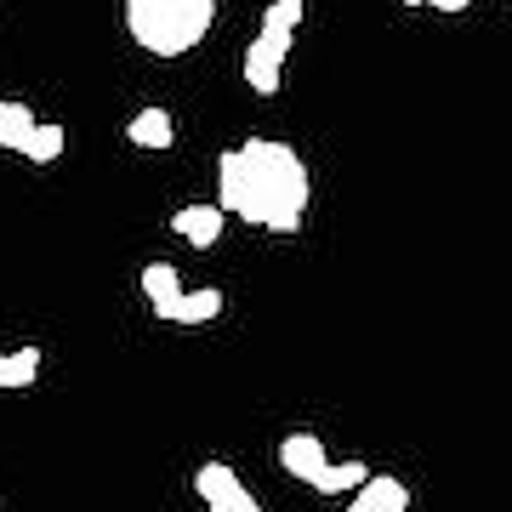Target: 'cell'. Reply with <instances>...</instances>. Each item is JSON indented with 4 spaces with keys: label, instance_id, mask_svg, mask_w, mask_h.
<instances>
[{
    "label": "cell",
    "instance_id": "cell-1",
    "mask_svg": "<svg viewBox=\"0 0 512 512\" xmlns=\"http://www.w3.org/2000/svg\"><path fill=\"white\" fill-rule=\"evenodd\" d=\"M217 194L228 217H245L256 228H274V234H296L313 200V183L291 143L251 137L245 148H228L217 160Z\"/></svg>",
    "mask_w": 512,
    "mask_h": 512
},
{
    "label": "cell",
    "instance_id": "cell-2",
    "mask_svg": "<svg viewBox=\"0 0 512 512\" xmlns=\"http://www.w3.org/2000/svg\"><path fill=\"white\" fill-rule=\"evenodd\" d=\"M217 23V0H126V35L148 57L194 52Z\"/></svg>",
    "mask_w": 512,
    "mask_h": 512
},
{
    "label": "cell",
    "instance_id": "cell-3",
    "mask_svg": "<svg viewBox=\"0 0 512 512\" xmlns=\"http://www.w3.org/2000/svg\"><path fill=\"white\" fill-rule=\"evenodd\" d=\"M296 29H279V23H262L256 40L245 46V86L256 97H279V80H285V52H291Z\"/></svg>",
    "mask_w": 512,
    "mask_h": 512
},
{
    "label": "cell",
    "instance_id": "cell-4",
    "mask_svg": "<svg viewBox=\"0 0 512 512\" xmlns=\"http://www.w3.org/2000/svg\"><path fill=\"white\" fill-rule=\"evenodd\" d=\"M194 490H200L205 512H262V501L239 484V473L228 461H205L200 473H194Z\"/></svg>",
    "mask_w": 512,
    "mask_h": 512
},
{
    "label": "cell",
    "instance_id": "cell-5",
    "mask_svg": "<svg viewBox=\"0 0 512 512\" xmlns=\"http://www.w3.org/2000/svg\"><path fill=\"white\" fill-rule=\"evenodd\" d=\"M279 467H285L291 478H302V484H319L325 467H330V456H325V444L313 439V433H285V439H279Z\"/></svg>",
    "mask_w": 512,
    "mask_h": 512
},
{
    "label": "cell",
    "instance_id": "cell-6",
    "mask_svg": "<svg viewBox=\"0 0 512 512\" xmlns=\"http://www.w3.org/2000/svg\"><path fill=\"white\" fill-rule=\"evenodd\" d=\"M171 228L194 245V251H211L228 228V211L222 205H183V211H171Z\"/></svg>",
    "mask_w": 512,
    "mask_h": 512
},
{
    "label": "cell",
    "instance_id": "cell-7",
    "mask_svg": "<svg viewBox=\"0 0 512 512\" xmlns=\"http://www.w3.org/2000/svg\"><path fill=\"white\" fill-rule=\"evenodd\" d=\"M126 143H137V148H171L177 143V120L165 109H137L126 120Z\"/></svg>",
    "mask_w": 512,
    "mask_h": 512
},
{
    "label": "cell",
    "instance_id": "cell-8",
    "mask_svg": "<svg viewBox=\"0 0 512 512\" xmlns=\"http://www.w3.org/2000/svg\"><path fill=\"white\" fill-rule=\"evenodd\" d=\"M353 507H359V512H410V490H404L399 478L370 473L365 490H353Z\"/></svg>",
    "mask_w": 512,
    "mask_h": 512
},
{
    "label": "cell",
    "instance_id": "cell-9",
    "mask_svg": "<svg viewBox=\"0 0 512 512\" xmlns=\"http://www.w3.org/2000/svg\"><path fill=\"white\" fill-rule=\"evenodd\" d=\"M217 313H222V291L211 285V291H183V302H171L160 319L165 325H205V319H217Z\"/></svg>",
    "mask_w": 512,
    "mask_h": 512
},
{
    "label": "cell",
    "instance_id": "cell-10",
    "mask_svg": "<svg viewBox=\"0 0 512 512\" xmlns=\"http://www.w3.org/2000/svg\"><path fill=\"white\" fill-rule=\"evenodd\" d=\"M143 296L154 302V313H165L171 302H183V279H177V268H171V262H148L143 268Z\"/></svg>",
    "mask_w": 512,
    "mask_h": 512
},
{
    "label": "cell",
    "instance_id": "cell-11",
    "mask_svg": "<svg viewBox=\"0 0 512 512\" xmlns=\"http://www.w3.org/2000/svg\"><path fill=\"white\" fill-rule=\"evenodd\" d=\"M365 484H370V467L353 456V461H330L325 478H319L313 490H319V495H353V490H365Z\"/></svg>",
    "mask_w": 512,
    "mask_h": 512
},
{
    "label": "cell",
    "instance_id": "cell-12",
    "mask_svg": "<svg viewBox=\"0 0 512 512\" xmlns=\"http://www.w3.org/2000/svg\"><path fill=\"white\" fill-rule=\"evenodd\" d=\"M40 382V348H18V353H0V387H35Z\"/></svg>",
    "mask_w": 512,
    "mask_h": 512
},
{
    "label": "cell",
    "instance_id": "cell-13",
    "mask_svg": "<svg viewBox=\"0 0 512 512\" xmlns=\"http://www.w3.org/2000/svg\"><path fill=\"white\" fill-rule=\"evenodd\" d=\"M23 154L35 165H52L57 154H63V126H52V120H40L35 131H29V143H23Z\"/></svg>",
    "mask_w": 512,
    "mask_h": 512
},
{
    "label": "cell",
    "instance_id": "cell-14",
    "mask_svg": "<svg viewBox=\"0 0 512 512\" xmlns=\"http://www.w3.org/2000/svg\"><path fill=\"white\" fill-rule=\"evenodd\" d=\"M399 6H433V12H467L473 0H399Z\"/></svg>",
    "mask_w": 512,
    "mask_h": 512
},
{
    "label": "cell",
    "instance_id": "cell-15",
    "mask_svg": "<svg viewBox=\"0 0 512 512\" xmlns=\"http://www.w3.org/2000/svg\"><path fill=\"white\" fill-rule=\"evenodd\" d=\"M342 512H359V507H353V501H348V507H342Z\"/></svg>",
    "mask_w": 512,
    "mask_h": 512
}]
</instances>
